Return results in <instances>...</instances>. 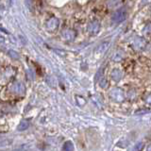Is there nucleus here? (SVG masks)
I'll return each instance as SVG.
<instances>
[{"label": "nucleus", "mask_w": 151, "mask_h": 151, "mask_svg": "<svg viewBox=\"0 0 151 151\" xmlns=\"http://www.w3.org/2000/svg\"><path fill=\"white\" fill-rule=\"evenodd\" d=\"M127 16V11L125 10H120L118 11H116L115 14H113V21H114L115 23H119L123 20H125Z\"/></svg>", "instance_id": "obj_1"}]
</instances>
